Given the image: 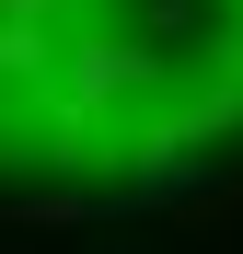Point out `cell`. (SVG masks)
Instances as JSON below:
<instances>
[{"label": "cell", "instance_id": "obj_1", "mask_svg": "<svg viewBox=\"0 0 243 254\" xmlns=\"http://www.w3.org/2000/svg\"><path fill=\"white\" fill-rule=\"evenodd\" d=\"M139 35H151V47H174V35H197V0H139Z\"/></svg>", "mask_w": 243, "mask_h": 254}]
</instances>
